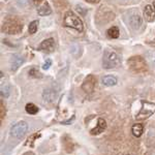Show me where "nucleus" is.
I'll return each mask as SVG.
<instances>
[{
    "label": "nucleus",
    "mask_w": 155,
    "mask_h": 155,
    "mask_svg": "<svg viewBox=\"0 0 155 155\" xmlns=\"http://www.w3.org/2000/svg\"><path fill=\"white\" fill-rule=\"evenodd\" d=\"M63 24L65 27L72 28V29L77 30V31H79V32H82L84 29L83 23H82L81 19H80L76 14H74V12H71V11L66 12V14L64 15Z\"/></svg>",
    "instance_id": "obj_1"
},
{
    "label": "nucleus",
    "mask_w": 155,
    "mask_h": 155,
    "mask_svg": "<svg viewBox=\"0 0 155 155\" xmlns=\"http://www.w3.org/2000/svg\"><path fill=\"white\" fill-rule=\"evenodd\" d=\"M120 64V58L118 54L113 50H106L102 58V66L106 69H111L117 67Z\"/></svg>",
    "instance_id": "obj_2"
},
{
    "label": "nucleus",
    "mask_w": 155,
    "mask_h": 155,
    "mask_svg": "<svg viewBox=\"0 0 155 155\" xmlns=\"http://www.w3.org/2000/svg\"><path fill=\"white\" fill-rule=\"evenodd\" d=\"M2 29L8 34H18L23 29V25L17 19H7L3 23Z\"/></svg>",
    "instance_id": "obj_3"
},
{
    "label": "nucleus",
    "mask_w": 155,
    "mask_h": 155,
    "mask_svg": "<svg viewBox=\"0 0 155 155\" xmlns=\"http://www.w3.org/2000/svg\"><path fill=\"white\" fill-rule=\"evenodd\" d=\"M155 113V104L149 101H142V107L140 110L139 114L137 115V120L141 121V120L148 119L150 116H152Z\"/></svg>",
    "instance_id": "obj_4"
},
{
    "label": "nucleus",
    "mask_w": 155,
    "mask_h": 155,
    "mask_svg": "<svg viewBox=\"0 0 155 155\" xmlns=\"http://www.w3.org/2000/svg\"><path fill=\"white\" fill-rule=\"evenodd\" d=\"M129 68L136 72H143L147 69L146 62L141 56H132L127 61Z\"/></svg>",
    "instance_id": "obj_5"
},
{
    "label": "nucleus",
    "mask_w": 155,
    "mask_h": 155,
    "mask_svg": "<svg viewBox=\"0 0 155 155\" xmlns=\"http://www.w3.org/2000/svg\"><path fill=\"white\" fill-rule=\"evenodd\" d=\"M59 91H60V87L56 84L46 88L44 90V92H42V99H44V101L47 102V104L54 102L57 99V97H58Z\"/></svg>",
    "instance_id": "obj_6"
},
{
    "label": "nucleus",
    "mask_w": 155,
    "mask_h": 155,
    "mask_svg": "<svg viewBox=\"0 0 155 155\" xmlns=\"http://www.w3.org/2000/svg\"><path fill=\"white\" fill-rule=\"evenodd\" d=\"M126 21L128 25L130 26V28L134 30H137L141 27L142 25V17L140 16V14L136 11H129L127 12Z\"/></svg>",
    "instance_id": "obj_7"
},
{
    "label": "nucleus",
    "mask_w": 155,
    "mask_h": 155,
    "mask_svg": "<svg viewBox=\"0 0 155 155\" xmlns=\"http://www.w3.org/2000/svg\"><path fill=\"white\" fill-rule=\"evenodd\" d=\"M27 130H28V124L25 121H20L12 127L11 134L16 139H21L25 136Z\"/></svg>",
    "instance_id": "obj_8"
},
{
    "label": "nucleus",
    "mask_w": 155,
    "mask_h": 155,
    "mask_svg": "<svg viewBox=\"0 0 155 155\" xmlns=\"http://www.w3.org/2000/svg\"><path fill=\"white\" fill-rule=\"evenodd\" d=\"M95 83H96L95 77L93 74H89L84 80V83L82 85V89L84 90V92H86L88 94L92 93L94 91V88H95Z\"/></svg>",
    "instance_id": "obj_9"
},
{
    "label": "nucleus",
    "mask_w": 155,
    "mask_h": 155,
    "mask_svg": "<svg viewBox=\"0 0 155 155\" xmlns=\"http://www.w3.org/2000/svg\"><path fill=\"white\" fill-rule=\"evenodd\" d=\"M144 18L148 22L155 21V2L152 4H149L144 9Z\"/></svg>",
    "instance_id": "obj_10"
},
{
    "label": "nucleus",
    "mask_w": 155,
    "mask_h": 155,
    "mask_svg": "<svg viewBox=\"0 0 155 155\" xmlns=\"http://www.w3.org/2000/svg\"><path fill=\"white\" fill-rule=\"evenodd\" d=\"M38 49L41 50V51L47 52V53H52V52L55 50V41H54V38L45 39V41H42L41 45H39Z\"/></svg>",
    "instance_id": "obj_11"
},
{
    "label": "nucleus",
    "mask_w": 155,
    "mask_h": 155,
    "mask_svg": "<svg viewBox=\"0 0 155 155\" xmlns=\"http://www.w3.org/2000/svg\"><path fill=\"white\" fill-rule=\"evenodd\" d=\"M23 61H24V59L22 56H20V55H14L11 60V69L12 71H16L17 69L21 66Z\"/></svg>",
    "instance_id": "obj_12"
},
{
    "label": "nucleus",
    "mask_w": 155,
    "mask_h": 155,
    "mask_svg": "<svg viewBox=\"0 0 155 155\" xmlns=\"http://www.w3.org/2000/svg\"><path fill=\"white\" fill-rule=\"evenodd\" d=\"M106 127H107V122H106V120L104 119H102V118H99L98 120H97V125L96 127H94L93 129H92L91 131V134H101V132H102L106 129Z\"/></svg>",
    "instance_id": "obj_13"
},
{
    "label": "nucleus",
    "mask_w": 155,
    "mask_h": 155,
    "mask_svg": "<svg viewBox=\"0 0 155 155\" xmlns=\"http://www.w3.org/2000/svg\"><path fill=\"white\" fill-rule=\"evenodd\" d=\"M101 84L107 87L115 86L117 84V78L114 76H106L101 79Z\"/></svg>",
    "instance_id": "obj_14"
},
{
    "label": "nucleus",
    "mask_w": 155,
    "mask_h": 155,
    "mask_svg": "<svg viewBox=\"0 0 155 155\" xmlns=\"http://www.w3.org/2000/svg\"><path fill=\"white\" fill-rule=\"evenodd\" d=\"M144 130V128H143V125L142 124H140V123H136V124H134L131 127V131H132V134H134V137H140L143 134V131Z\"/></svg>",
    "instance_id": "obj_15"
},
{
    "label": "nucleus",
    "mask_w": 155,
    "mask_h": 155,
    "mask_svg": "<svg viewBox=\"0 0 155 155\" xmlns=\"http://www.w3.org/2000/svg\"><path fill=\"white\" fill-rule=\"evenodd\" d=\"M51 12H52V9L48 3L42 4V5L37 9V14H38L39 16H48V15H51Z\"/></svg>",
    "instance_id": "obj_16"
},
{
    "label": "nucleus",
    "mask_w": 155,
    "mask_h": 155,
    "mask_svg": "<svg viewBox=\"0 0 155 155\" xmlns=\"http://www.w3.org/2000/svg\"><path fill=\"white\" fill-rule=\"evenodd\" d=\"M146 59L150 65L155 66V50H149L146 53Z\"/></svg>",
    "instance_id": "obj_17"
},
{
    "label": "nucleus",
    "mask_w": 155,
    "mask_h": 155,
    "mask_svg": "<svg viewBox=\"0 0 155 155\" xmlns=\"http://www.w3.org/2000/svg\"><path fill=\"white\" fill-rule=\"evenodd\" d=\"M26 112L30 115H35L38 112V107H37L34 104H27L26 107H25Z\"/></svg>",
    "instance_id": "obj_18"
},
{
    "label": "nucleus",
    "mask_w": 155,
    "mask_h": 155,
    "mask_svg": "<svg viewBox=\"0 0 155 155\" xmlns=\"http://www.w3.org/2000/svg\"><path fill=\"white\" fill-rule=\"evenodd\" d=\"M107 36L111 37V38H117V37L119 36V29L118 27H112V28H110L107 30Z\"/></svg>",
    "instance_id": "obj_19"
},
{
    "label": "nucleus",
    "mask_w": 155,
    "mask_h": 155,
    "mask_svg": "<svg viewBox=\"0 0 155 155\" xmlns=\"http://www.w3.org/2000/svg\"><path fill=\"white\" fill-rule=\"evenodd\" d=\"M9 93H11V89H9L8 85H2L1 86V96L4 97V98H7L9 96Z\"/></svg>",
    "instance_id": "obj_20"
},
{
    "label": "nucleus",
    "mask_w": 155,
    "mask_h": 155,
    "mask_svg": "<svg viewBox=\"0 0 155 155\" xmlns=\"http://www.w3.org/2000/svg\"><path fill=\"white\" fill-rule=\"evenodd\" d=\"M37 27H38V21H33L29 24L28 30L30 34H34L37 31Z\"/></svg>",
    "instance_id": "obj_21"
},
{
    "label": "nucleus",
    "mask_w": 155,
    "mask_h": 155,
    "mask_svg": "<svg viewBox=\"0 0 155 155\" xmlns=\"http://www.w3.org/2000/svg\"><path fill=\"white\" fill-rule=\"evenodd\" d=\"M29 74H30V77H33V78H41V74L37 71L36 68H31V69H30Z\"/></svg>",
    "instance_id": "obj_22"
},
{
    "label": "nucleus",
    "mask_w": 155,
    "mask_h": 155,
    "mask_svg": "<svg viewBox=\"0 0 155 155\" xmlns=\"http://www.w3.org/2000/svg\"><path fill=\"white\" fill-rule=\"evenodd\" d=\"M51 64H52V61L50 59H48V60H46V62L44 63V65H42V68L44 69H49V67L51 66Z\"/></svg>",
    "instance_id": "obj_23"
},
{
    "label": "nucleus",
    "mask_w": 155,
    "mask_h": 155,
    "mask_svg": "<svg viewBox=\"0 0 155 155\" xmlns=\"http://www.w3.org/2000/svg\"><path fill=\"white\" fill-rule=\"evenodd\" d=\"M29 0H18L17 1V3H18L19 6H26L27 4H28Z\"/></svg>",
    "instance_id": "obj_24"
},
{
    "label": "nucleus",
    "mask_w": 155,
    "mask_h": 155,
    "mask_svg": "<svg viewBox=\"0 0 155 155\" xmlns=\"http://www.w3.org/2000/svg\"><path fill=\"white\" fill-rule=\"evenodd\" d=\"M74 120V118H72L71 120H67V121H64V122H62V124H69V123H71L72 121Z\"/></svg>",
    "instance_id": "obj_25"
},
{
    "label": "nucleus",
    "mask_w": 155,
    "mask_h": 155,
    "mask_svg": "<svg viewBox=\"0 0 155 155\" xmlns=\"http://www.w3.org/2000/svg\"><path fill=\"white\" fill-rule=\"evenodd\" d=\"M41 1H42V0H33V3L34 4H39Z\"/></svg>",
    "instance_id": "obj_26"
},
{
    "label": "nucleus",
    "mask_w": 155,
    "mask_h": 155,
    "mask_svg": "<svg viewBox=\"0 0 155 155\" xmlns=\"http://www.w3.org/2000/svg\"><path fill=\"white\" fill-rule=\"evenodd\" d=\"M88 2H90V3H94V2H96V0H87Z\"/></svg>",
    "instance_id": "obj_27"
},
{
    "label": "nucleus",
    "mask_w": 155,
    "mask_h": 155,
    "mask_svg": "<svg viewBox=\"0 0 155 155\" xmlns=\"http://www.w3.org/2000/svg\"><path fill=\"white\" fill-rule=\"evenodd\" d=\"M125 155H129V154H125Z\"/></svg>",
    "instance_id": "obj_28"
}]
</instances>
